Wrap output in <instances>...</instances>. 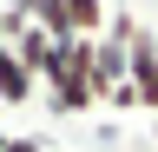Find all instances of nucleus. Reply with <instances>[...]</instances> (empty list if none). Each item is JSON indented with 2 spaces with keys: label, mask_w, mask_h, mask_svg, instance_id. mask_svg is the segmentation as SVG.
I'll use <instances>...</instances> for the list:
<instances>
[{
  "label": "nucleus",
  "mask_w": 158,
  "mask_h": 152,
  "mask_svg": "<svg viewBox=\"0 0 158 152\" xmlns=\"http://www.w3.org/2000/svg\"><path fill=\"white\" fill-rule=\"evenodd\" d=\"M40 86H46V106L59 112V119H79V112H92L99 99H92V86H86V73H73V66H46V80H40Z\"/></svg>",
  "instance_id": "1"
},
{
  "label": "nucleus",
  "mask_w": 158,
  "mask_h": 152,
  "mask_svg": "<svg viewBox=\"0 0 158 152\" xmlns=\"http://www.w3.org/2000/svg\"><path fill=\"white\" fill-rule=\"evenodd\" d=\"M7 46H13V60L27 66L33 80H46V66H53V40H46V27H33V20H27V27L7 40Z\"/></svg>",
  "instance_id": "2"
},
{
  "label": "nucleus",
  "mask_w": 158,
  "mask_h": 152,
  "mask_svg": "<svg viewBox=\"0 0 158 152\" xmlns=\"http://www.w3.org/2000/svg\"><path fill=\"white\" fill-rule=\"evenodd\" d=\"M59 20L73 40H99L106 33V0H59Z\"/></svg>",
  "instance_id": "3"
},
{
  "label": "nucleus",
  "mask_w": 158,
  "mask_h": 152,
  "mask_svg": "<svg viewBox=\"0 0 158 152\" xmlns=\"http://www.w3.org/2000/svg\"><path fill=\"white\" fill-rule=\"evenodd\" d=\"M33 93H40V80H33V73L13 60V46L0 40V99H7V106H27Z\"/></svg>",
  "instance_id": "4"
},
{
  "label": "nucleus",
  "mask_w": 158,
  "mask_h": 152,
  "mask_svg": "<svg viewBox=\"0 0 158 152\" xmlns=\"http://www.w3.org/2000/svg\"><path fill=\"white\" fill-rule=\"evenodd\" d=\"M132 93H158V40H152V27L145 33H132Z\"/></svg>",
  "instance_id": "5"
},
{
  "label": "nucleus",
  "mask_w": 158,
  "mask_h": 152,
  "mask_svg": "<svg viewBox=\"0 0 158 152\" xmlns=\"http://www.w3.org/2000/svg\"><path fill=\"white\" fill-rule=\"evenodd\" d=\"M0 7H7V13H13V20H20V27H27V20H33V7H40V0H0Z\"/></svg>",
  "instance_id": "6"
},
{
  "label": "nucleus",
  "mask_w": 158,
  "mask_h": 152,
  "mask_svg": "<svg viewBox=\"0 0 158 152\" xmlns=\"http://www.w3.org/2000/svg\"><path fill=\"white\" fill-rule=\"evenodd\" d=\"M13 33H20V20H13L7 7H0V40H13Z\"/></svg>",
  "instance_id": "7"
},
{
  "label": "nucleus",
  "mask_w": 158,
  "mask_h": 152,
  "mask_svg": "<svg viewBox=\"0 0 158 152\" xmlns=\"http://www.w3.org/2000/svg\"><path fill=\"white\" fill-rule=\"evenodd\" d=\"M7 152H46L40 139H7Z\"/></svg>",
  "instance_id": "8"
},
{
  "label": "nucleus",
  "mask_w": 158,
  "mask_h": 152,
  "mask_svg": "<svg viewBox=\"0 0 158 152\" xmlns=\"http://www.w3.org/2000/svg\"><path fill=\"white\" fill-rule=\"evenodd\" d=\"M152 139H158V119H152ZM152 152H158V145H152Z\"/></svg>",
  "instance_id": "9"
},
{
  "label": "nucleus",
  "mask_w": 158,
  "mask_h": 152,
  "mask_svg": "<svg viewBox=\"0 0 158 152\" xmlns=\"http://www.w3.org/2000/svg\"><path fill=\"white\" fill-rule=\"evenodd\" d=\"M0 152H7V132H0Z\"/></svg>",
  "instance_id": "10"
},
{
  "label": "nucleus",
  "mask_w": 158,
  "mask_h": 152,
  "mask_svg": "<svg viewBox=\"0 0 158 152\" xmlns=\"http://www.w3.org/2000/svg\"><path fill=\"white\" fill-rule=\"evenodd\" d=\"M152 40H158V20H152Z\"/></svg>",
  "instance_id": "11"
}]
</instances>
